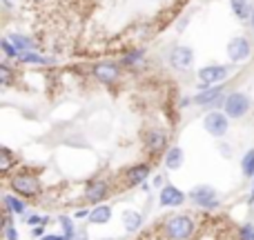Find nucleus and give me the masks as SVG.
<instances>
[{
    "label": "nucleus",
    "instance_id": "obj_1",
    "mask_svg": "<svg viewBox=\"0 0 254 240\" xmlns=\"http://www.w3.org/2000/svg\"><path fill=\"white\" fill-rule=\"evenodd\" d=\"M250 109H252V100H250V96H248V94H243V92L225 94L223 111L230 116V120H241Z\"/></svg>",
    "mask_w": 254,
    "mask_h": 240
},
{
    "label": "nucleus",
    "instance_id": "obj_2",
    "mask_svg": "<svg viewBox=\"0 0 254 240\" xmlns=\"http://www.w3.org/2000/svg\"><path fill=\"white\" fill-rule=\"evenodd\" d=\"M194 234V223L190 216H170L165 223V236L170 240H188Z\"/></svg>",
    "mask_w": 254,
    "mask_h": 240
},
{
    "label": "nucleus",
    "instance_id": "obj_3",
    "mask_svg": "<svg viewBox=\"0 0 254 240\" xmlns=\"http://www.w3.org/2000/svg\"><path fill=\"white\" fill-rule=\"evenodd\" d=\"M92 76H94V80H98L101 85L112 87V85H116L121 80V67L112 60H101L92 67Z\"/></svg>",
    "mask_w": 254,
    "mask_h": 240
},
{
    "label": "nucleus",
    "instance_id": "obj_4",
    "mask_svg": "<svg viewBox=\"0 0 254 240\" xmlns=\"http://www.w3.org/2000/svg\"><path fill=\"white\" fill-rule=\"evenodd\" d=\"M203 129L210 136H214V138H223L230 129V116L225 111H216V109L210 111L203 118Z\"/></svg>",
    "mask_w": 254,
    "mask_h": 240
},
{
    "label": "nucleus",
    "instance_id": "obj_5",
    "mask_svg": "<svg viewBox=\"0 0 254 240\" xmlns=\"http://www.w3.org/2000/svg\"><path fill=\"white\" fill-rule=\"evenodd\" d=\"M223 94H225L223 85H212V87H205L203 92L194 94L192 102L194 105H198V107H212V109H214L216 105L223 107V100H225Z\"/></svg>",
    "mask_w": 254,
    "mask_h": 240
},
{
    "label": "nucleus",
    "instance_id": "obj_6",
    "mask_svg": "<svg viewBox=\"0 0 254 240\" xmlns=\"http://www.w3.org/2000/svg\"><path fill=\"white\" fill-rule=\"evenodd\" d=\"M198 80L203 87H212V85H223L230 76V67L225 65H205L198 69Z\"/></svg>",
    "mask_w": 254,
    "mask_h": 240
},
{
    "label": "nucleus",
    "instance_id": "obj_7",
    "mask_svg": "<svg viewBox=\"0 0 254 240\" xmlns=\"http://www.w3.org/2000/svg\"><path fill=\"white\" fill-rule=\"evenodd\" d=\"M167 60H170V65L174 67V69L185 71L192 67L194 51H192V47H188V45H174V47L170 49V53H167Z\"/></svg>",
    "mask_w": 254,
    "mask_h": 240
},
{
    "label": "nucleus",
    "instance_id": "obj_8",
    "mask_svg": "<svg viewBox=\"0 0 254 240\" xmlns=\"http://www.w3.org/2000/svg\"><path fill=\"white\" fill-rule=\"evenodd\" d=\"M11 189L18 193V196H38L40 180L31 174H18L11 178Z\"/></svg>",
    "mask_w": 254,
    "mask_h": 240
},
{
    "label": "nucleus",
    "instance_id": "obj_9",
    "mask_svg": "<svg viewBox=\"0 0 254 240\" xmlns=\"http://www.w3.org/2000/svg\"><path fill=\"white\" fill-rule=\"evenodd\" d=\"M190 198H192L194 205L203 207V209H214V207H219V193L212 187H207V185L194 187L192 192H190Z\"/></svg>",
    "mask_w": 254,
    "mask_h": 240
},
{
    "label": "nucleus",
    "instance_id": "obj_10",
    "mask_svg": "<svg viewBox=\"0 0 254 240\" xmlns=\"http://www.w3.org/2000/svg\"><path fill=\"white\" fill-rule=\"evenodd\" d=\"M252 56V45L246 36H237L228 43V58L230 62H243Z\"/></svg>",
    "mask_w": 254,
    "mask_h": 240
},
{
    "label": "nucleus",
    "instance_id": "obj_11",
    "mask_svg": "<svg viewBox=\"0 0 254 240\" xmlns=\"http://www.w3.org/2000/svg\"><path fill=\"white\" fill-rule=\"evenodd\" d=\"M143 140H145L147 151L154 153V156H156V153H163L165 151V147H167V134L163 129H158V127H152V129L145 131Z\"/></svg>",
    "mask_w": 254,
    "mask_h": 240
},
{
    "label": "nucleus",
    "instance_id": "obj_12",
    "mask_svg": "<svg viewBox=\"0 0 254 240\" xmlns=\"http://www.w3.org/2000/svg\"><path fill=\"white\" fill-rule=\"evenodd\" d=\"M158 202H161V207H179L185 202V193L174 185H163Z\"/></svg>",
    "mask_w": 254,
    "mask_h": 240
},
{
    "label": "nucleus",
    "instance_id": "obj_13",
    "mask_svg": "<svg viewBox=\"0 0 254 240\" xmlns=\"http://www.w3.org/2000/svg\"><path fill=\"white\" fill-rule=\"evenodd\" d=\"M85 193H87V200L89 202L101 205V202L107 198V193H110V185H107L105 180H92V183H87Z\"/></svg>",
    "mask_w": 254,
    "mask_h": 240
},
{
    "label": "nucleus",
    "instance_id": "obj_14",
    "mask_svg": "<svg viewBox=\"0 0 254 240\" xmlns=\"http://www.w3.org/2000/svg\"><path fill=\"white\" fill-rule=\"evenodd\" d=\"M149 171H152V167H149L147 162H140V165L129 167V169L125 171L127 185H129V187H136V185L145 183V180H147V176H149Z\"/></svg>",
    "mask_w": 254,
    "mask_h": 240
},
{
    "label": "nucleus",
    "instance_id": "obj_15",
    "mask_svg": "<svg viewBox=\"0 0 254 240\" xmlns=\"http://www.w3.org/2000/svg\"><path fill=\"white\" fill-rule=\"evenodd\" d=\"M18 62H22V65H38V67H45V65H54V58L49 56H43V53L38 51H25L18 56Z\"/></svg>",
    "mask_w": 254,
    "mask_h": 240
},
{
    "label": "nucleus",
    "instance_id": "obj_16",
    "mask_svg": "<svg viewBox=\"0 0 254 240\" xmlns=\"http://www.w3.org/2000/svg\"><path fill=\"white\" fill-rule=\"evenodd\" d=\"M183 160H185V153H183V149H181V147L167 149V153H165V167L170 171L181 169V167H183Z\"/></svg>",
    "mask_w": 254,
    "mask_h": 240
},
{
    "label": "nucleus",
    "instance_id": "obj_17",
    "mask_svg": "<svg viewBox=\"0 0 254 240\" xmlns=\"http://www.w3.org/2000/svg\"><path fill=\"white\" fill-rule=\"evenodd\" d=\"M145 62V51L143 49H129V51L123 53V58H121V65L123 67H140Z\"/></svg>",
    "mask_w": 254,
    "mask_h": 240
},
{
    "label": "nucleus",
    "instance_id": "obj_18",
    "mask_svg": "<svg viewBox=\"0 0 254 240\" xmlns=\"http://www.w3.org/2000/svg\"><path fill=\"white\" fill-rule=\"evenodd\" d=\"M230 4H232L234 16L241 18V20H250V16L254 13L250 0H230Z\"/></svg>",
    "mask_w": 254,
    "mask_h": 240
},
{
    "label": "nucleus",
    "instance_id": "obj_19",
    "mask_svg": "<svg viewBox=\"0 0 254 240\" xmlns=\"http://www.w3.org/2000/svg\"><path fill=\"white\" fill-rule=\"evenodd\" d=\"M112 218V209L107 205H98L96 209L89 211V223L92 225H105Z\"/></svg>",
    "mask_w": 254,
    "mask_h": 240
},
{
    "label": "nucleus",
    "instance_id": "obj_20",
    "mask_svg": "<svg viewBox=\"0 0 254 240\" xmlns=\"http://www.w3.org/2000/svg\"><path fill=\"white\" fill-rule=\"evenodd\" d=\"M9 40L13 43V47L18 49V53H25V51H34V40L25 34H11Z\"/></svg>",
    "mask_w": 254,
    "mask_h": 240
},
{
    "label": "nucleus",
    "instance_id": "obj_21",
    "mask_svg": "<svg viewBox=\"0 0 254 240\" xmlns=\"http://www.w3.org/2000/svg\"><path fill=\"white\" fill-rule=\"evenodd\" d=\"M123 225L127 232H138V227L143 225V216L138 211H123Z\"/></svg>",
    "mask_w": 254,
    "mask_h": 240
},
{
    "label": "nucleus",
    "instance_id": "obj_22",
    "mask_svg": "<svg viewBox=\"0 0 254 240\" xmlns=\"http://www.w3.org/2000/svg\"><path fill=\"white\" fill-rule=\"evenodd\" d=\"M2 200H4V207H7L9 214H16V216L25 214L27 207H25V202H22L20 198H16V196H4Z\"/></svg>",
    "mask_w": 254,
    "mask_h": 240
},
{
    "label": "nucleus",
    "instance_id": "obj_23",
    "mask_svg": "<svg viewBox=\"0 0 254 240\" xmlns=\"http://www.w3.org/2000/svg\"><path fill=\"white\" fill-rule=\"evenodd\" d=\"M241 171H243V176H248V178H254V149H250V151L243 156Z\"/></svg>",
    "mask_w": 254,
    "mask_h": 240
},
{
    "label": "nucleus",
    "instance_id": "obj_24",
    "mask_svg": "<svg viewBox=\"0 0 254 240\" xmlns=\"http://www.w3.org/2000/svg\"><path fill=\"white\" fill-rule=\"evenodd\" d=\"M0 47H2L4 58H9V60H18V56H20V53H18V49L13 47V43L9 40V36H7V38L0 40Z\"/></svg>",
    "mask_w": 254,
    "mask_h": 240
},
{
    "label": "nucleus",
    "instance_id": "obj_25",
    "mask_svg": "<svg viewBox=\"0 0 254 240\" xmlns=\"http://www.w3.org/2000/svg\"><path fill=\"white\" fill-rule=\"evenodd\" d=\"M58 220H61V225H63V232H65V234H63V236H65L67 240H74V238H76V227H74V223H71V220L67 218V216H61V218H58Z\"/></svg>",
    "mask_w": 254,
    "mask_h": 240
},
{
    "label": "nucleus",
    "instance_id": "obj_26",
    "mask_svg": "<svg viewBox=\"0 0 254 240\" xmlns=\"http://www.w3.org/2000/svg\"><path fill=\"white\" fill-rule=\"evenodd\" d=\"M13 80V71H11V67L7 65V62H2V65H0V85H2V87H7L9 83H11Z\"/></svg>",
    "mask_w": 254,
    "mask_h": 240
},
{
    "label": "nucleus",
    "instance_id": "obj_27",
    "mask_svg": "<svg viewBox=\"0 0 254 240\" xmlns=\"http://www.w3.org/2000/svg\"><path fill=\"white\" fill-rule=\"evenodd\" d=\"M11 162H13L11 151H9L7 147H0V169H2V171H7L9 167H11Z\"/></svg>",
    "mask_w": 254,
    "mask_h": 240
},
{
    "label": "nucleus",
    "instance_id": "obj_28",
    "mask_svg": "<svg viewBox=\"0 0 254 240\" xmlns=\"http://www.w3.org/2000/svg\"><path fill=\"white\" fill-rule=\"evenodd\" d=\"M4 236L7 240H18V232L11 227V218H7V223H4Z\"/></svg>",
    "mask_w": 254,
    "mask_h": 240
},
{
    "label": "nucleus",
    "instance_id": "obj_29",
    "mask_svg": "<svg viewBox=\"0 0 254 240\" xmlns=\"http://www.w3.org/2000/svg\"><path fill=\"white\" fill-rule=\"evenodd\" d=\"M241 240H254V225H246L241 229Z\"/></svg>",
    "mask_w": 254,
    "mask_h": 240
},
{
    "label": "nucleus",
    "instance_id": "obj_30",
    "mask_svg": "<svg viewBox=\"0 0 254 240\" xmlns=\"http://www.w3.org/2000/svg\"><path fill=\"white\" fill-rule=\"evenodd\" d=\"M40 240H67L65 236H58V234H52V236H43Z\"/></svg>",
    "mask_w": 254,
    "mask_h": 240
},
{
    "label": "nucleus",
    "instance_id": "obj_31",
    "mask_svg": "<svg viewBox=\"0 0 254 240\" xmlns=\"http://www.w3.org/2000/svg\"><path fill=\"white\" fill-rule=\"evenodd\" d=\"M154 185H156V187H161V185H165V178H163V176H156V178H154Z\"/></svg>",
    "mask_w": 254,
    "mask_h": 240
},
{
    "label": "nucleus",
    "instance_id": "obj_32",
    "mask_svg": "<svg viewBox=\"0 0 254 240\" xmlns=\"http://www.w3.org/2000/svg\"><path fill=\"white\" fill-rule=\"evenodd\" d=\"M43 232H45V229H43V225H38V227L34 229V236H40V238H43Z\"/></svg>",
    "mask_w": 254,
    "mask_h": 240
},
{
    "label": "nucleus",
    "instance_id": "obj_33",
    "mask_svg": "<svg viewBox=\"0 0 254 240\" xmlns=\"http://www.w3.org/2000/svg\"><path fill=\"white\" fill-rule=\"evenodd\" d=\"M2 2H4V7L9 9V7H11V4H13V0H2Z\"/></svg>",
    "mask_w": 254,
    "mask_h": 240
},
{
    "label": "nucleus",
    "instance_id": "obj_34",
    "mask_svg": "<svg viewBox=\"0 0 254 240\" xmlns=\"http://www.w3.org/2000/svg\"><path fill=\"white\" fill-rule=\"evenodd\" d=\"M250 27H252V29H254V13H252V16H250Z\"/></svg>",
    "mask_w": 254,
    "mask_h": 240
},
{
    "label": "nucleus",
    "instance_id": "obj_35",
    "mask_svg": "<svg viewBox=\"0 0 254 240\" xmlns=\"http://www.w3.org/2000/svg\"><path fill=\"white\" fill-rule=\"evenodd\" d=\"M250 202H254V185H252V196H250Z\"/></svg>",
    "mask_w": 254,
    "mask_h": 240
}]
</instances>
